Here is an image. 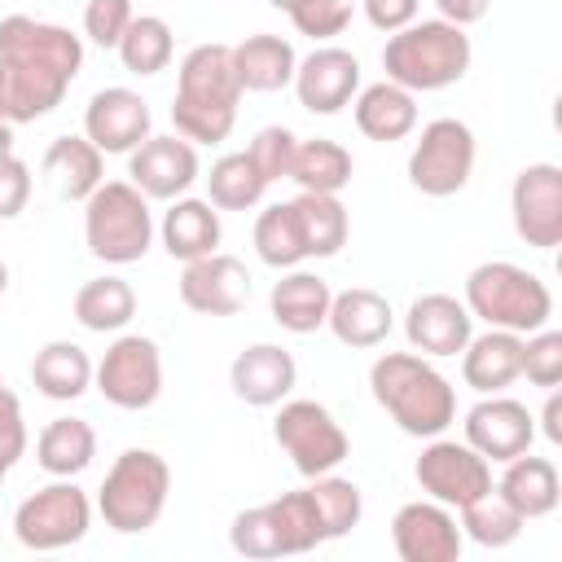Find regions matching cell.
<instances>
[{
  "label": "cell",
  "instance_id": "6da1fadb",
  "mask_svg": "<svg viewBox=\"0 0 562 562\" xmlns=\"http://www.w3.org/2000/svg\"><path fill=\"white\" fill-rule=\"evenodd\" d=\"M83 70V40L70 26L26 13L0 18V119L35 123L53 114Z\"/></svg>",
  "mask_w": 562,
  "mask_h": 562
},
{
  "label": "cell",
  "instance_id": "7a4b0ae2",
  "mask_svg": "<svg viewBox=\"0 0 562 562\" xmlns=\"http://www.w3.org/2000/svg\"><path fill=\"white\" fill-rule=\"evenodd\" d=\"M237 101H241V83H237L228 44H215V40L193 44L176 70V97H171L176 136H184L193 145L228 140V132L237 123Z\"/></svg>",
  "mask_w": 562,
  "mask_h": 562
},
{
  "label": "cell",
  "instance_id": "3957f363",
  "mask_svg": "<svg viewBox=\"0 0 562 562\" xmlns=\"http://www.w3.org/2000/svg\"><path fill=\"white\" fill-rule=\"evenodd\" d=\"M369 391L413 439H435L457 422V391L422 351H382L369 364Z\"/></svg>",
  "mask_w": 562,
  "mask_h": 562
},
{
  "label": "cell",
  "instance_id": "277c9868",
  "mask_svg": "<svg viewBox=\"0 0 562 562\" xmlns=\"http://www.w3.org/2000/svg\"><path fill=\"white\" fill-rule=\"evenodd\" d=\"M474 61L465 26H452L443 18H422L408 22L404 31L386 35L382 44V70L391 83L408 92H443L465 79Z\"/></svg>",
  "mask_w": 562,
  "mask_h": 562
},
{
  "label": "cell",
  "instance_id": "5b68a950",
  "mask_svg": "<svg viewBox=\"0 0 562 562\" xmlns=\"http://www.w3.org/2000/svg\"><path fill=\"white\" fill-rule=\"evenodd\" d=\"M461 303L487 329H509V334H536L553 316L549 285L531 268L509 263V259H487V263L470 268Z\"/></svg>",
  "mask_w": 562,
  "mask_h": 562
},
{
  "label": "cell",
  "instance_id": "8992f818",
  "mask_svg": "<svg viewBox=\"0 0 562 562\" xmlns=\"http://www.w3.org/2000/svg\"><path fill=\"white\" fill-rule=\"evenodd\" d=\"M154 211L149 198L132 180H101L83 198V246L101 263H136L154 246Z\"/></svg>",
  "mask_w": 562,
  "mask_h": 562
},
{
  "label": "cell",
  "instance_id": "52a82bcc",
  "mask_svg": "<svg viewBox=\"0 0 562 562\" xmlns=\"http://www.w3.org/2000/svg\"><path fill=\"white\" fill-rule=\"evenodd\" d=\"M171 496V465L154 448H123L97 487V514L119 536H145Z\"/></svg>",
  "mask_w": 562,
  "mask_h": 562
},
{
  "label": "cell",
  "instance_id": "ba28073f",
  "mask_svg": "<svg viewBox=\"0 0 562 562\" xmlns=\"http://www.w3.org/2000/svg\"><path fill=\"white\" fill-rule=\"evenodd\" d=\"M92 501L75 479H53L40 492L22 496L13 509V536L31 553H57L88 536Z\"/></svg>",
  "mask_w": 562,
  "mask_h": 562
},
{
  "label": "cell",
  "instance_id": "9c48e42d",
  "mask_svg": "<svg viewBox=\"0 0 562 562\" xmlns=\"http://www.w3.org/2000/svg\"><path fill=\"white\" fill-rule=\"evenodd\" d=\"M272 439H277V448L290 457V465L303 479L338 470L347 461V452H351L347 430L316 400H281L277 404V422H272Z\"/></svg>",
  "mask_w": 562,
  "mask_h": 562
},
{
  "label": "cell",
  "instance_id": "30bf717a",
  "mask_svg": "<svg viewBox=\"0 0 562 562\" xmlns=\"http://www.w3.org/2000/svg\"><path fill=\"white\" fill-rule=\"evenodd\" d=\"M474 158H479V145H474L470 123L448 119V114L430 119L408 154V184L426 198H452L470 184Z\"/></svg>",
  "mask_w": 562,
  "mask_h": 562
},
{
  "label": "cell",
  "instance_id": "8fae6325",
  "mask_svg": "<svg viewBox=\"0 0 562 562\" xmlns=\"http://www.w3.org/2000/svg\"><path fill=\"white\" fill-rule=\"evenodd\" d=\"M92 386L105 404L140 413L162 395V351L149 334H119L92 364Z\"/></svg>",
  "mask_w": 562,
  "mask_h": 562
},
{
  "label": "cell",
  "instance_id": "7c38bea8",
  "mask_svg": "<svg viewBox=\"0 0 562 562\" xmlns=\"http://www.w3.org/2000/svg\"><path fill=\"white\" fill-rule=\"evenodd\" d=\"M413 479L430 501L461 509V505L492 492V461L479 457L465 439L457 443V439L435 435V439H426L422 457L413 461Z\"/></svg>",
  "mask_w": 562,
  "mask_h": 562
},
{
  "label": "cell",
  "instance_id": "4fadbf2b",
  "mask_svg": "<svg viewBox=\"0 0 562 562\" xmlns=\"http://www.w3.org/2000/svg\"><path fill=\"white\" fill-rule=\"evenodd\" d=\"M509 220L514 233L536 246H562V167L558 162H527L509 184Z\"/></svg>",
  "mask_w": 562,
  "mask_h": 562
},
{
  "label": "cell",
  "instance_id": "5bb4252c",
  "mask_svg": "<svg viewBox=\"0 0 562 562\" xmlns=\"http://www.w3.org/2000/svg\"><path fill=\"white\" fill-rule=\"evenodd\" d=\"M127 176L132 184L149 198V202H171L180 193H189L202 176V162H198V145L184 140V136H145L132 154H127Z\"/></svg>",
  "mask_w": 562,
  "mask_h": 562
},
{
  "label": "cell",
  "instance_id": "9a60e30c",
  "mask_svg": "<svg viewBox=\"0 0 562 562\" xmlns=\"http://www.w3.org/2000/svg\"><path fill=\"white\" fill-rule=\"evenodd\" d=\"M391 544L400 562H457L465 549L461 522L439 501H408L391 518Z\"/></svg>",
  "mask_w": 562,
  "mask_h": 562
},
{
  "label": "cell",
  "instance_id": "2e32d148",
  "mask_svg": "<svg viewBox=\"0 0 562 562\" xmlns=\"http://www.w3.org/2000/svg\"><path fill=\"white\" fill-rule=\"evenodd\" d=\"M290 88L307 114H338L360 92V57L338 44H316L307 57H299Z\"/></svg>",
  "mask_w": 562,
  "mask_h": 562
},
{
  "label": "cell",
  "instance_id": "e0dca14e",
  "mask_svg": "<svg viewBox=\"0 0 562 562\" xmlns=\"http://www.w3.org/2000/svg\"><path fill=\"white\" fill-rule=\"evenodd\" d=\"M180 303L198 316H237L250 303V272L237 255L211 250L180 272Z\"/></svg>",
  "mask_w": 562,
  "mask_h": 562
},
{
  "label": "cell",
  "instance_id": "ac0fdd59",
  "mask_svg": "<svg viewBox=\"0 0 562 562\" xmlns=\"http://www.w3.org/2000/svg\"><path fill=\"white\" fill-rule=\"evenodd\" d=\"M465 443L479 457L505 465L509 457L531 452V443H536V417H531V408L522 400H509L505 391L483 395L465 413Z\"/></svg>",
  "mask_w": 562,
  "mask_h": 562
},
{
  "label": "cell",
  "instance_id": "d6986e66",
  "mask_svg": "<svg viewBox=\"0 0 562 562\" xmlns=\"http://www.w3.org/2000/svg\"><path fill=\"white\" fill-rule=\"evenodd\" d=\"M154 127L149 101L123 83L114 88H97L83 105V136L101 149V154H132Z\"/></svg>",
  "mask_w": 562,
  "mask_h": 562
},
{
  "label": "cell",
  "instance_id": "ffe728a7",
  "mask_svg": "<svg viewBox=\"0 0 562 562\" xmlns=\"http://www.w3.org/2000/svg\"><path fill=\"white\" fill-rule=\"evenodd\" d=\"M474 334V316L457 294H417L404 312V338L413 351L443 360V356H461V347Z\"/></svg>",
  "mask_w": 562,
  "mask_h": 562
},
{
  "label": "cell",
  "instance_id": "44dd1931",
  "mask_svg": "<svg viewBox=\"0 0 562 562\" xmlns=\"http://www.w3.org/2000/svg\"><path fill=\"white\" fill-rule=\"evenodd\" d=\"M294 382H299V364L281 342H250L228 364V386L250 408H277L281 400H290Z\"/></svg>",
  "mask_w": 562,
  "mask_h": 562
},
{
  "label": "cell",
  "instance_id": "7402d4cb",
  "mask_svg": "<svg viewBox=\"0 0 562 562\" xmlns=\"http://www.w3.org/2000/svg\"><path fill=\"white\" fill-rule=\"evenodd\" d=\"M395 325V312H391V299L369 290V285H351V290H338L329 299V316H325V329L351 347V351H369V347H382L386 334Z\"/></svg>",
  "mask_w": 562,
  "mask_h": 562
},
{
  "label": "cell",
  "instance_id": "603a6c76",
  "mask_svg": "<svg viewBox=\"0 0 562 562\" xmlns=\"http://www.w3.org/2000/svg\"><path fill=\"white\" fill-rule=\"evenodd\" d=\"M522 338L527 334H509V329L470 334V342L461 347V378H465V386L479 391V395L509 391L522 378Z\"/></svg>",
  "mask_w": 562,
  "mask_h": 562
},
{
  "label": "cell",
  "instance_id": "cb8c5ba5",
  "mask_svg": "<svg viewBox=\"0 0 562 562\" xmlns=\"http://www.w3.org/2000/svg\"><path fill=\"white\" fill-rule=\"evenodd\" d=\"M492 492H496L509 509H518L522 522H531V518H549V514L558 509V501H562V479H558V465H553L549 457L518 452V457L505 461V470H501V479L492 483Z\"/></svg>",
  "mask_w": 562,
  "mask_h": 562
},
{
  "label": "cell",
  "instance_id": "d4e9b609",
  "mask_svg": "<svg viewBox=\"0 0 562 562\" xmlns=\"http://www.w3.org/2000/svg\"><path fill=\"white\" fill-rule=\"evenodd\" d=\"M158 237H162V250L180 263L189 259H202L211 250H220L224 241V224H220V211L206 202V198H171L162 220H158Z\"/></svg>",
  "mask_w": 562,
  "mask_h": 562
},
{
  "label": "cell",
  "instance_id": "484cf974",
  "mask_svg": "<svg viewBox=\"0 0 562 562\" xmlns=\"http://www.w3.org/2000/svg\"><path fill=\"white\" fill-rule=\"evenodd\" d=\"M329 281L321 272H307V268H285L281 281L268 290V312L281 329L290 334H316L329 316Z\"/></svg>",
  "mask_w": 562,
  "mask_h": 562
},
{
  "label": "cell",
  "instance_id": "4316f807",
  "mask_svg": "<svg viewBox=\"0 0 562 562\" xmlns=\"http://www.w3.org/2000/svg\"><path fill=\"white\" fill-rule=\"evenodd\" d=\"M351 119L360 127V136L369 140H404L413 127H417V92L382 79V83H364L356 97H351Z\"/></svg>",
  "mask_w": 562,
  "mask_h": 562
},
{
  "label": "cell",
  "instance_id": "83f0119b",
  "mask_svg": "<svg viewBox=\"0 0 562 562\" xmlns=\"http://www.w3.org/2000/svg\"><path fill=\"white\" fill-rule=\"evenodd\" d=\"M228 53H233L241 92H281V88H290L294 66H299L294 44L281 35H268V31L246 35L241 44H228Z\"/></svg>",
  "mask_w": 562,
  "mask_h": 562
},
{
  "label": "cell",
  "instance_id": "f1b7e54d",
  "mask_svg": "<svg viewBox=\"0 0 562 562\" xmlns=\"http://www.w3.org/2000/svg\"><path fill=\"white\" fill-rule=\"evenodd\" d=\"M31 382L44 400H57V404H70L79 400L88 386H92V356L70 342V338H53L35 351L31 360Z\"/></svg>",
  "mask_w": 562,
  "mask_h": 562
},
{
  "label": "cell",
  "instance_id": "f546056e",
  "mask_svg": "<svg viewBox=\"0 0 562 562\" xmlns=\"http://www.w3.org/2000/svg\"><path fill=\"white\" fill-rule=\"evenodd\" d=\"M97 457V430L83 417H53L35 435V461L53 479H79Z\"/></svg>",
  "mask_w": 562,
  "mask_h": 562
},
{
  "label": "cell",
  "instance_id": "4dcf8cb0",
  "mask_svg": "<svg viewBox=\"0 0 562 562\" xmlns=\"http://www.w3.org/2000/svg\"><path fill=\"white\" fill-rule=\"evenodd\" d=\"M44 171L57 180L66 202H83L105 180V154L88 136H53L44 149Z\"/></svg>",
  "mask_w": 562,
  "mask_h": 562
},
{
  "label": "cell",
  "instance_id": "1f68e13d",
  "mask_svg": "<svg viewBox=\"0 0 562 562\" xmlns=\"http://www.w3.org/2000/svg\"><path fill=\"white\" fill-rule=\"evenodd\" d=\"M70 312L92 334H123L136 316V290L123 277H92L75 290Z\"/></svg>",
  "mask_w": 562,
  "mask_h": 562
},
{
  "label": "cell",
  "instance_id": "d6a6232c",
  "mask_svg": "<svg viewBox=\"0 0 562 562\" xmlns=\"http://www.w3.org/2000/svg\"><path fill=\"white\" fill-rule=\"evenodd\" d=\"M290 202H294V215L303 228L307 259H334L351 237V215L338 202V193H303L299 189V198H290Z\"/></svg>",
  "mask_w": 562,
  "mask_h": 562
},
{
  "label": "cell",
  "instance_id": "836d02e7",
  "mask_svg": "<svg viewBox=\"0 0 562 562\" xmlns=\"http://www.w3.org/2000/svg\"><path fill=\"white\" fill-rule=\"evenodd\" d=\"M351 149L338 145V140H299L294 149V162H290V180L303 189V193H342L351 184Z\"/></svg>",
  "mask_w": 562,
  "mask_h": 562
},
{
  "label": "cell",
  "instance_id": "e575fe53",
  "mask_svg": "<svg viewBox=\"0 0 562 562\" xmlns=\"http://www.w3.org/2000/svg\"><path fill=\"white\" fill-rule=\"evenodd\" d=\"M268 193V180L259 176V167L250 162V154H224L211 162L206 171V202L215 211H250L259 206Z\"/></svg>",
  "mask_w": 562,
  "mask_h": 562
},
{
  "label": "cell",
  "instance_id": "d590c367",
  "mask_svg": "<svg viewBox=\"0 0 562 562\" xmlns=\"http://www.w3.org/2000/svg\"><path fill=\"white\" fill-rule=\"evenodd\" d=\"M119 61L127 75H158L171 66V53H176V35L167 26V18L158 13H136L119 40Z\"/></svg>",
  "mask_w": 562,
  "mask_h": 562
},
{
  "label": "cell",
  "instance_id": "8d00e7d4",
  "mask_svg": "<svg viewBox=\"0 0 562 562\" xmlns=\"http://www.w3.org/2000/svg\"><path fill=\"white\" fill-rule=\"evenodd\" d=\"M268 518H272V527H277L281 558H290V553H312L316 544H329L325 522H321L316 501H312L307 487H299V492H281L277 501H268Z\"/></svg>",
  "mask_w": 562,
  "mask_h": 562
},
{
  "label": "cell",
  "instance_id": "74e56055",
  "mask_svg": "<svg viewBox=\"0 0 562 562\" xmlns=\"http://www.w3.org/2000/svg\"><path fill=\"white\" fill-rule=\"evenodd\" d=\"M255 255H259L268 268H277V272L299 268V263L307 259L294 202H272V206L259 211V220H255Z\"/></svg>",
  "mask_w": 562,
  "mask_h": 562
},
{
  "label": "cell",
  "instance_id": "f35d334b",
  "mask_svg": "<svg viewBox=\"0 0 562 562\" xmlns=\"http://www.w3.org/2000/svg\"><path fill=\"white\" fill-rule=\"evenodd\" d=\"M457 514H461V536L474 540V544H483V549H509V544L522 536V527H527V522L518 518V509H509L496 492H487V496L461 505Z\"/></svg>",
  "mask_w": 562,
  "mask_h": 562
},
{
  "label": "cell",
  "instance_id": "ab89813d",
  "mask_svg": "<svg viewBox=\"0 0 562 562\" xmlns=\"http://www.w3.org/2000/svg\"><path fill=\"white\" fill-rule=\"evenodd\" d=\"M307 492H312V501H316V514H321L329 540H342L351 527H360V518H364V496H360V487H356L351 479H342V474L329 470V474H316V479L307 483Z\"/></svg>",
  "mask_w": 562,
  "mask_h": 562
},
{
  "label": "cell",
  "instance_id": "60d3db41",
  "mask_svg": "<svg viewBox=\"0 0 562 562\" xmlns=\"http://www.w3.org/2000/svg\"><path fill=\"white\" fill-rule=\"evenodd\" d=\"M228 544H233V553H241V558H281V540H277V527H272V518H268V505H250V509H241V514H233V522H228Z\"/></svg>",
  "mask_w": 562,
  "mask_h": 562
},
{
  "label": "cell",
  "instance_id": "b9f144b4",
  "mask_svg": "<svg viewBox=\"0 0 562 562\" xmlns=\"http://www.w3.org/2000/svg\"><path fill=\"white\" fill-rule=\"evenodd\" d=\"M351 13H356V0H299L290 9V22L299 35L329 44L334 35H342L351 26Z\"/></svg>",
  "mask_w": 562,
  "mask_h": 562
},
{
  "label": "cell",
  "instance_id": "7bdbcfd3",
  "mask_svg": "<svg viewBox=\"0 0 562 562\" xmlns=\"http://www.w3.org/2000/svg\"><path fill=\"white\" fill-rule=\"evenodd\" d=\"M294 149H299V136L285 127V123H268L255 132V140L246 145L250 162L259 167V176L272 184V180H285L290 176V162H294Z\"/></svg>",
  "mask_w": 562,
  "mask_h": 562
},
{
  "label": "cell",
  "instance_id": "ee69618b",
  "mask_svg": "<svg viewBox=\"0 0 562 562\" xmlns=\"http://www.w3.org/2000/svg\"><path fill=\"white\" fill-rule=\"evenodd\" d=\"M522 378L531 386H558L562 382V334L558 329H536L522 338Z\"/></svg>",
  "mask_w": 562,
  "mask_h": 562
},
{
  "label": "cell",
  "instance_id": "f6af8a7d",
  "mask_svg": "<svg viewBox=\"0 0 562 562\" xmlns=\"http://www.w3.org/2000/svg\"><path fill=\"white\" fill-rule=\"evenodd\" d=\"M132 18H136L132 0H88L83 4V35L97 48H119V40H123Z\"/></svg>",
  "mask_w": 562,
  "mask_h": 562
},
{
  "label": "cell",
  "instance_id": "bcb514c9",
  "mask_svg": "<svg viewBox=\"0 0 562 562\" xmlns=\"http://www.w3.org/2000/svg\"><path fill=\"white\" fill-rule=\"evenodd\" d=\"M31 202V167L9 149L0 154V220H18Z\"/></svg>",
  "mask_w": 562,
  "mask_h": 562
},
{
  "label": "cell",
  "instance_id": "7dc6e473",
  "mask_svg": "<svg viewBox=\"0 0 562 562\" xmlns=\"http://www.w3.org/2000/svg\"><path fill=\"white\" fill-rule=\"evenodd\" d=\"M26 452V422H22V404L9 391V382L0 378V457L13 465Z\"/></svg>",
  "mask_w": 562,
  "mask_h": 562
},
{
  "label": "cell",
  "instance_id": "c3c4849f",
  "mask_svg": "<svg viewBox=\"0 0 562 562\" xmlns=\"http://www.w3.org/2000/svg\"><path fill=\"white\" fill-rule=\"evenodd\" d=\"M360 9H364V22L373 31H386V35L417 22V0H360Z\"/></svg>",
  "mask_w": 562,
  "mask_h": 562
},
{
  "label": "cell",
  "instance_id": "681fc988",
  "mask_svg": "<svg viewBox=\"0 0 562 562\" xmlns=\"http://www.w3.org/2000/svg\"><path fill=\"white\" fill-rule=\"evenodd\" d=\"M435 9H439V18L452 22V26H474V22L487 18L492 0H435Z\"/></svg>",
  "mask_w": 562,
  "mask_h": 562
},
{
  "label": "cell",
  "instance_id": "f907efd6",
  "mask_svg": "<svg viewBox=\"0 0 562 562\" xmlns=\"http://www.w3.org/2000/svg\"><path fill=\"white\" fill-rule=\"evenodd\" d=\"M549 443H562V391L558 386H549V400H544V408H540V426H536Z\"/></svg>",
  "mask_w": 562,
  "mask_h": 562
},
{
  "label": "cell",
  "instance_id": "816d5d0a",
  "mask_svg": "<svg viewBox=\"0 0 562 562\" xmlns=\"http://www.w3.org/2000/svg\"><path fill=\"white\" fill-rule=\"evenodd\" d=\"M9 149H13V123L0 119V154H9Z\"/></svg>",
  "mask_w": 562,
  "mask_h": 562
},
{
  "label": "cell",
  "instance_id": "f5cc1de1",
  "mask_svg": "<svg viewBox=\"0 0 562 562\" xmlns=\"http://www.w3.org/2000/svg\"><path fill=\"white\" fill-rule=\"evenodd\" d=\"M268 4H272V9H281V13H290V9L299 4V0H268Z\"/></svg>",
  "mask_w": 562,
  "mask_h": 562
},
{
  "label": "cell",
  "instance_id": "db71d44e",
  "mask_svg": "<svg viewBox=\"0 0 562 562\" xmlns=\"http://www.w3.org/2000/svg\"><path fill=\"white\" fill-rule=\"evenodd\" d=\"M4 290H9V263L0 259V294H4Z\"/></svg>",
  "mask_w": 562,
  "mask_h": 562
},
{
  "label": "cell",
  "instance_id": "11a10c76",
  "mask_svg": "<svg viewBox=\"0 0 562 562\" xmlns=\"http://www.w3.org/2000/svg\"><path fill=\"white\" fill-rule=\"evenodd\" d=\"M9 470H13V465H9L4 457H0V487H4V479H9Z\"/></svg>",
  "mask_w": 562,
  "mask_h": 562
}]
</instances>
